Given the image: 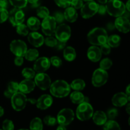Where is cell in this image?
I'll return each instance as SVG.
<instances>
[{
  "mask_svg": "<svg viewBox=\"0 0 130 130\" xmlns=\"http://www.w3.org/2000/svg\"><path fill=\"white\" fill-rule=\"evenodd\" d=\"M108 34L104 28L95 27L90 30L88 34L87 39L89 43L92 45L101 46L107 43Z\"/></svg>",
  "mask_w": 130,
  "mask_h": 130,
  "instance_id": "cell-1",
  "label": "cell"
},
{
  "mask_svg": "<svg viewBox=\"0 0 130 130\" xmlns=\"http://www.w3.org/2000/svg\"><path fill=\"white\" fill-rule=\"evenodd\" d=\"M50 91L53 96L63 98L68 96L71 92V86L64 80H57L51 84Z\"/></svg>",
  "mask_w": 130,
  "mask_h": 130,
  "instance_id": "cell-2",
  "label": "cell"
},
{
  "mask_svg": "<svg viewBox=\"0 0 130 130\" xmlns=\"http://www.w3.org/2000/svg\"><path fill=\"white\" fill-rule=\"evenodd\" d=\"M105 5L107 12L115 17L122 16L126 10L125 5L120 0H109Z\"/></svg>",
  "mask_w": 130,
  "mask_h": 130,
  "instance_id": "cell-3",
  "label": "cell"
},
{
  "mask_svg": "<svg viewBox=\"0 0 130 130\" xmlns=\"http://www.w3.org/2000/svg\"><path fill=\"white\" fill-rule=\"evenodd\" d=\"M93 109L91 104L88 102H83L79 104L76 109V116L81 121H88L92 118Z\"/></svg>",
  "mask_w": 130,
  "mask_h": 130,
  "instance_id": "cell-4",
  "label": "cell"
},
{
  "mask_svg": "<svg viewBox=\"0 0 130 130\" xmlns=\"http://www.w3.org/2000/svg\"><path fill=\"white\" fill-rule=\"evenodd\" d=\"M27 102V99L24 93L17 91L13 93L11 98V106L16 111H21L25 109Z\"/></svg>",
  "mask_w": 130,
  "mask_h": 130,
  "instance_id": "cell-5",
  "label": "cell"
},
{
  "mask_svg": "<svg viewBox=\"0 0 130 130\" xmlns=\"http://www.w3.org/2000/svg\"><path fill=\"white\" fill-rule=\"evenodd\" d=\"M74 118V113L73 110L71 109L65 108L62 109L58 112L57 121L60 125L67 126L73 121Z\"/></svg>",
  "mask_w": 130,
  "mask_h": 130,
  "instance_id": "cell-6",
  "label": "cell"
},
{
  "mask_svg": "<svg viewBox=\"0 0 130 130\" xmlns=\"http://www.w3.org/2000/svg\"><path fill=\"white\" fill-rule=\"evenodd\" d=\"M108 77L109 75L106 71L100 68L97 69L93 74L91 78L92 85L95 87H101L107 82Z\"/></svg>",
  "mask_w": 130,
  "mask_h": 130,
  "instance_id": "cell-7",
  "label": "cell"
},
{
  "mask_svg": "<svg viewBox=\"0 0 130 130\" xmlns=\"http://www.w3.org/2000/svg\"><path fill=\"white\" fill-rule=\"evenodd\" d=\"M56 39L58 41L62 42H66L70 39L71 36V27L68 25L65 24H60L56 27L55 31Z\"/></svg>",
  "mask_w": 130,
  "mask_h": 130,
  "instance_id": "cell-8",
  "label": "cell"
},
{
  "mask_svg": "<svg viewBox=\"0 0 130 130\" xmlns=\"http://www.w3.org/2000/svg\"><path fill=\"white\" fill-rule=\"evenodd\" d=\"M43 32L46 36H53L57 27V22L54 17L52 16H48L43 19L42 23L41 24Z\"/></svg>",
  "mask_w": 130,
  "mask_h": 130,
  "instance_id": "cell-9",
  "label": "cell"
},
{
  "mask_svg": "<svg viewBox=\"0 0 130 130\" xmlns=\"http://www.w3.org/2000/svg\"><path fill=\"white\" fill-rule=\"evenodd\" d=\"M99 4L93 1H88L81 8V15L83 19H87L93 17L97 13Z\"/></svg>",
  "mask_w": 130,
  "mask_h": 130,
  "instance_id": "cell-10",
  "label": "cell"
},
{
  "mask_svg": "<svg viewBox=\"0 0 130 130\" xmlns=\"http://www.w3.org/2000/svg\"><path fill=\"white\" fill-rule=\"evenodd\" d=\"M34 83L41 90H46L50 87L52 81L48 74L44 72H39L34 76Z\"/></svg>",
  "mask_w": 130,
  "mask_h": 130,
  "instance_id": "cell-11",
  "label": "cell"
},
{
  "mask_svg": "<svg viewBox=\"0 0 130 130\" xmlns=\"http://www.w3.org/2000/svg\"><path fill=\"white\" fill-rule=\"evenodd\" d=\"M8 19L11 25L13 26H17L24 22L25 14L22 9L15 8L9 13Z\"/></svg>",
  "mask_w": 130,
  "mask_h": 130,
  "instance_id": "cell-12",
  "label": "cell"
},
{
  "mask_svg": "<svg viewBox=\"0 0 130 130\" xmlns=\"http://www.w3.org/2000/svg\"><path fill=\"white\" fill-rule=\"evenodd\" d=\"M10 48L12 53L18 57H24L27 50L26 44L24 41L19 39L13 40L10 44Z\"/></svg>",
  "mask_w": 130,
  "mask_h": 130,
  "instance_id": "cell-13",
  "label": "cell"
},
{
  "mask_svg": "<svg viewBox=\"0 0 130 130\" xmlns=\"http://www.w3.org/2000/svg\"><path fill=\"white\" fill-rule=\"evenodd\" d=\"M34 63V70L35 72H44L47 70L49 69L50 67L51 63L49 58L47 57H43L39 58H37Z\"/></svg>",
  "mask_w": 130,
  "mask_h": 130,
  "instance_id": "cell-14",
  "label": "cell"
},
{
  "mask_svg": "<svg viewBox=\"0 0 130 130\" xmlns=\"http://www.w3.org/2000/svg\"><path fill=\"white\" fill-rule=\"evenodd\" d=\"M115 27L119 31L123 33H128L130 29V22L129 19L124 16H120L117 17L114 22Z\"/></svg>",
  "mask_w": 130,
  "mask_h": 130,
  "instance_id": "cell-15",
  "label": "cell"
},
{
  "mask_svg": "<svg viewBox=\"0 0 130 130\" xmlns=\"http://www.w3.org/2000/svg\"><path fill=\"white\" fill-rule=\"evenodd\" d=\"M130 96H128L126 93L119 92L116 93L112 99V104L116 107H123L126 105L129 101Z\"/></svg>",
  "mask_w": 130,
  "mask_h": 130,
  "instance_id": "cell-16",
  "label": "cell"
},
{
  "mask_svg": "<svg viewBox=\"0 0 130 130\" xmlns=\"http://www.w3.org/2000/svg\"><path fill=\"white\" fill-rule=\"evenodd\" d=\"M27 39L29 43L34 47H40L44 44V37L38 32L33 31L28 34Z\"/></svg>",
  "mask_w": 130,
  "mask_h": 130,
  "instance_id": "cell-17",
  "label": "cell"
},
{
  "mask_svg": "<svg viewBox=\"0 0 130 130\" xmlns=\"http://www.w3.org/2000/svg\"><path fill=\"white\" fill-rule=\"evenodd\" d=\"M53 104V98L48 94L41 95L37 100L36 106L41 110H46L48 109Z\"/></svg>",
  "mask_w": 130,
  "mask_h": 130,
  "instance_id": "cell-18",
  "label": "cell"
},
{
  "mask_svg": "<svg viewBox=\"0 0 130 130\" xmlns=\"http://www.w3.org/2000/svg\"><path fill=\"white\" fill-rule=\"evenodd\" d=\"M35 83L32 80L25 79L19 84V90L24 94L32 92L35 88Z\"/></svg>",
  "mask_w": 130,
  "mask_h": 130,
  "instance_id": "cell-19",
  "label": "cell"
},
{
  "mask_svg": "<svg viewBox=\"0 0 130 130\" xmlns=\"http://www.w3.org/2000/svg\"><path fill=\"white\" fill-rule=\"evenodd\" d=\"M102 52L100 48L97 46L93 45L88 48L87 51V57L90 60L93 62H97L102 57Z\"/></svg>",
  "mask_w": 130,
  "mask_h": 130,
  "instance_id": "cell-20",
  "label": "cell"
},
{
  "mask_svg": "<svg viewBox=\"0 0 130 130\" xmlns=\"http://www.w3.org/2000/svg\"><path fill=\"white\" fill-rule=\"evenodd\" d=\"M64 18L69 22H74L77 20L78 17V14L75 8L72 6H68L66 8L64 11Z\"/></svg>",
  "mask_w": 130,
  "mask_h": 130,
  "instance_id": "cell-21",
  "label": "cell"
},
{
  "mask_svg": "<svg viewBox=\"0 0 130 130\" xmlns=\"http://www.w3.org/2000/svg\"><path fill=\"white\" fill-rule=\"evenodd\" d=\"M93 121L98 126H103L107 120L106 114L102 110H97L93 112L92 116Z\"/></svg>",
  "mask_w": 130,
  "mask_h": 130,
  "instance_id": "cell-22",
  "label": "cell"
},
{
  "mask_svg": "<svg viewBox=\"0 0 130 130\" xmlns=\"http://www.w3.org/2000/svg\"><path fill=\"white\" fill-rule=\"evenodd\" d=\"M63 57L68 62H72L76 58V52L72 46H67L63 50Z\"/></svg>",
  "mask_w": 130,
  "mask_h": 130,
  "instance_id": "cell-23",
  "label": "cell"
},
{
  "mask_svg": "<svg viewBox=\"0 0 130 130\" xmlns=\"http://www.w3.org/2000/svg\"><path fill=\"white\" fill-rule=\"evenodd\" d=\"M27 26L30 30L33 31L38 30L41 26L40 21L35 17H30L27 21Z\"/></svg>",
  "mask_w": 130,
  "mask_h": 130,
  "instance_id": "cell-24",
  "label": "cell"
},
{
  "mask_svg": "<svg viewBox=\"0 0 130 130\" xmlns=\"http://www.w3.org/2000/svg\"><path fill=\"white\" fill-rule=\"evenodd\" d=\"M70 99L73 104H79L84 102L85 96L79 91H75L71 94Z\"/></svg>",
  "mask_w": 130,
  "mask_h": 130,
  "instance_id": "cell-25",
  "label": "cell"
},
{
  "mask_svg": "<svg viewBox=\"0 0 130 130\" xmlns=\"http://www.w3.org/2000/svg\"><path fill=\"white\" fill-rule=\"evenodd\" d=\"M71 88L73 89L75 91H82L84 90V88L86 86V83L85 81L81 79H76L74 81H72V83L70 85Z\"/></svg>",
  "mask_w": 130,
  "mask_h": 130,
  "instance_id": "cell-26",
  "label": "cell"
},
{
  "mask_svg": "<svg viewBox=\"0 0 130 130\" xmlns=\"http://www.w3.org/2000/svg\"><path fill=\"white\" fill-rule=\"evenodd\" d=\"M107 43L112 48L118 47L121 44V37L117 34H114L108 36Z\"/></svg>",
  "mask_w": 130,
  "mask_h": 130,
  "instance_id": "cell-27",
  "label": "cell"
},
{
  "mask_svg": "<svg viewBox=\"0 0 130 130\" xmlns=\"http://www.w3.org/2000/svg\"><path fill=\"white\" fill-rule=\"evenodd\" d=\"M24 57L27 60L34 61L39 57V52L36 49L27 50Z\"/></svg>",
  "mask_w": 130,
  "mask_h": 130,
  "instance_id": "cell-28",
  "label": "cell"
},
{
  "mask_svg": "<svg viewBox=\"0 0 130 130\" xmlns=\"http://www.w3.org/2000/svg\"><path fill=\"white\" fill-rule=\"evenodd\" d=\"M43 128V122L39 118H35L30 123V129L32 130H42Z\"/></svg>",
  "mask_w": 130,
  "mask_h": 130,
  "instance_id": "cell-29",
  "label": "cell"
},
{
  "mask_svg": "<svg viewBox=\"0 0 130 130\" xmlns=\"http://www.w3.org/2000/svg\"><path fill=\"white\" fill-rule=\"evenodd\" d=\"M103 126H104V129L105 130L121 129L120 126L119 125V124L115 121H113L112 119L106 121Z\"/></svg>",
  "mask_w": 130,
  "mask_h": 130,
  "instance_id": "cell-30",
  "label": "cell"
},
{
  "mask_svg": "<svg viewBox=\"0 0 130 130\" xmlns=\"http://www.w3.org/2000/svg\"><path fill=\"white\" fill-rule=\"evenodd\" d=\"M22 74L25 79H32L36 75V72L34 69L31 68H24L22 71Z\"/></svg>",
  "mask_w": 130,
  "mask_h": 130,
  "instance_id": "cell-31",
  "label": "cell"
},
{
  "mask_svg": "<svg viewBox=\"0 0 130 130\" xmlns=\"http://www.w3.org/2000/svg\"><path fill=\"white\" fill-rule=\"evenodd\" d=\"M10 3L17 8H24L27 5V0H9Z\"/></svg>",
  "mask_w": 130,
  "mask_h": 130,
  "instance_id": "cell-32",
  "label": "cell"
},
{
  "mask_svg": "<svg viewBox=\"0 0 130 130\" xmlns=\"http://www.w3.org/2000/svg\"><path fill=\"white\" fill-rule=\"evenodd\" d=\"M112 66V62L109 58H104L100 62V68L105 71L109 69Z\"/></svg>",
  "mask_w": 130,
  "mask_h": 130,
  "instance_id": "cell-33",
  "label": "cell"
},
{
  "mask_svg": "<svg viewBox=\"0 0 130 130\" xmlns=\"http://www.w3.org/2000/svg\"><path fill=\"white\" fill-rule=\"evenodd\" d=\"M37 15L41 19H44L50 15V11L45 6H40L37 9Z\"/></svg>",
  "mask_w": 130,
  "mask_h": 130,
  "instance_id": "cell-34",
  "label": "cell"
},
{
  "mask_svg": "<svg viewBox=\"0 0 130 130\" xmlns=\"http://www.w3.org/2000/svg\"><path fill=\"white\" fill-rule=\"evenodd\" d=\"M17 32L20 36H27L29 34V28L27 27L26 25L22 24H20V25L17 26Z\"/></svg>",
  "mask_w": 130,
  "mask_h": 130,
  "instance_id": "cell-35",
  "label": "cell"
},
{
  "mask_svg": "<svg viewBox=\"0 0 130 130\" xmlns=\"http://www.w3.org/2000/svg\"><path fill=\"white\" fill-rule=\"evenodd\" d=\"M43 121H44V124L47 126H55L57 123V119L54 117H52V116H46L43 119Z\"/></svg>",
  "mask_w": 130,
  "mask_h": 130,
  "instance_id": "cell-36",
  "label": "cell"
},
{
  "mask_svg": "<svg viewBox=\"0 0 130 130\" xmlns=\"http://www.w3.org/2000/svg\"><path fill=\"white\" fill-rule=\"evenodd\" d=\"M57 41H58V40L56 39V38H54L52 36H49L46 39H44V43L48 46L53 48V47H55Z\"/></svg>",
  "mask_w": 130,
  "mask_h": 130,
  "instance_id": "cell-37",
  "label": "cell"
},
{
  "mask_svg": "<svg viewBox=\"0 0 130 130\" xmlns=\"http://www.w3.org/2000/svg\"><path fill=\"white\" fill-rule=\"evenodd\" d=\"M8 90L11 92L12 93L19 91V83L15 81H11L8 85Z\"/></svg>",
  "mask_w": 130,
  "mask_h": 130,
  "instance_id": "cell-38",
  "label": "cell"
},
{
  "mask_svg": "<svg viewBox=\"0 0 130 130\" xmlns=\"http://www.w3.org/2000/svg\"><path fill=\"white\" fill-rule=\"evenodd\" d=\"M50 61L51 64L55 67H60L62 64V60L57 56H53L51 57Z\"/></svg>",
  "mask_w": 130,
  "mask_h": 130,
  "instance_id": "cell-39",
  "label": "cell"
},
{
  "mask_svg": "<svg viewBox=\"0 0 130 130\" xmlns=\"http://www.w3.org/2000/svg\"><path fill=\"white\" fill-rule=\"evenodd\" d=\"M8 11L6 9L0 8V24L5 22L8 19Z\"/></svg>",
  "mask_w": 130,
  "mask_h": 130,
  "instance_id": "cell-40",
  "label": "cell"
},
{
  "mask_svg": "<svg viewBox=\"0 0 130 130\" xmlns=\"http://www.w3.org/2000/svg\"><path fill=\"white\" fill-rule=\"evenodd\" d=\"M2 128L5 130H12L14 129V124L11 120L5 119L3 122Z\"/></svg>",
  "mask_w": 130,
  "mask_h": 130,
  "instance_id": "cell-41",
  "label": "cell"
},
{
  "mask_svg": "<svg viewBox=\"0 0 130 130\" xmlns=\"http://www.w3.org/2000/svg\"><path fill=\"white\" fill-rule=\"evenodd\" d=\"M57 6L61 8H67L71 6V0H54Z\"/></svg>",
  "mask_w": 130,
  "mask_h": 130,
  "instance_id": "cell-42",
  "label": "cell"
},
{
  "mask_svg": "<svg viewBox=\"0 0 130 130\" xmlns=\"http://www.w3.org/2000/svg\"><path fill=\"white\" fill-rule=\"evenodd\" d=\"M107 117L110 119H114L118 116V110L116 109H110L108 110Z\"/></svg>",
  "mask_w": 130,
  "mask_h": 130,
  "instance_id": "cell-43",
  "label": "cell"
},
{
  "mask_svg": "<svg viewBox=\"0 0 130 130\" xmlns=\"http://www.w3.org/2000/svg\"><path fill=\"white\" fill-rule=\"evenodd\" d=\"M54 17L55 20L57 24H62L63 22V20H65L64 18V15L63 13H62V12H60V11H58V12H56L54 14Z\"/></svg>",
  "mask_w": 130,
  "mask_h": 130,
  "instance_id": "cell-44",
  "label": "cell"
},
{
  "mask_svg": "<svg viewBox=\"0 0 130 130\" xmlns=\"http://www.w3.org/2000/svg\"><path fill=\"white\" fill-rule=\"evenodd\" d=\"M83 5L84 4L83 0H71V6L76 9V10L81 9Z\"/></svg>",
  "mask_w": 130,
  "mask_h": 130,
  "instance_id": "cell-45",
  "label": "cell"
},
{
  "mask_svg": "<svg viewBox=\"0 0 130 130\" xmlns=\"http://www.w3.org/2000/svg\"><path fill=\"white\" fill-rule=\"evenodd\" d=\"M100 49L102 53H103L104 55H106L110 54V52H111V47L107 43H105V44H104L100 46Z\"/></svg>",
  "mask_w": 130,
  "mask_h": 130,
  "instance_id": "cell-46",
  "label": "cell"
},
{
  "mask_svg": "<svg viewBox=\"0 0 130 130\" xmlns=\"http://www.w3.org/2000/svg\"><path fill=\"white\" fill-rule=\"evenodd\" d=\"M14 63L17 66H21L24 63V58H23V57L16 56V58L14 60Z\"/></svg>",
  "mask_w": 130,
  "mask_h": 130,
  "instance_id": "cell-47",
  "label": "cell"
},
{
  "mask_svg": "<svg viewBox=\"0 0 130 130\" xmlns=\"http://www.w3.org/2000/svg\"><path fill=\"white\" fill-rule=\"evenodd\" d=\"M97 13H99L100 15H105V13H107V10H106V7L105 6L103 5H99V7H98V11Z\"/></svg>",
  "mask_w": 130,
  "mask_h": 130,
  "instance_id": "cell-48",
  "label": "cell"
},
{
  "mask_svg": "<svg viewBox=\"0 0 130 130\" xmlns=\"http://www.w3.org/2000/svg\"><path fill=\"white\" fill-rule=\"evenodd\" d=\"M55 47L58 50H62L64 49L66 47V42H62L58 41Z\"/></svg>",
  "mask_w": 130,
  "mask_h": 130,
  "instance_id": "cell-49",
  "label": "cell"
},
{
  "mask_svg": "<svg viewBox=\"0 0 130 130\" xmlns=\"http://www.w3.org/2000/svg\"><path fill=\"white\" fill-rule=\"evenodd\" d=\"M31 5L32 8H38L39 6V0H27Z\"/></svg>",
  "mask_w": 130,
  "mask_h": 130,
  "instance_id": "cell-50",
  "label": "cell"
},
{
  "mask_svg": "<svg viewBox=\"0 0 130 130\" xmlns=\"http://www.w3.org/2000/svg\"><path fill=\"white\" fill-rule=\"evenodd\" d=\"M8 5V0H0V8L6 9Z\"/></svg>",
  "mask_w": 130,
  "mask_h": 130,
  "instance_id": "cell-51",
  "label": "cell"
},
{
  "mask_svg": "<svg viewBox=\"0 0 130 130\" xmlns=\"http://www.w3.org/2000/svg\"><path fill=\"white\" fill-rule=\"evenodd\" d=\"M13 95V93L10 92V91L8 90H5V92H4V95H5L6 98H8V99H11Z\"/></svg>",
  "mask_w": 130,
  "mask_h": 130,
  "instance_id": "cell-52",
  "label": "cell"
},
{
  "mask_svg": "<svg viewBox=\"0 0 130 130\" xmlns=\"http://www.w3.org/2000/svg\"><path fill=\"white\" fill-rule=\"evenodd\" d=\"M107 28L108 29V30H113L116 28L115 27V25H114V23L109 22V23H108L107 25Z\"/></svg>",
  "mask_w": 130,
  "mask_h": 130,
  "instance_id": "cell-53",
  "label": "cell"
},
{
  "mask_svg": "<svg viewBox=\"0 0 130 130\" xmlns=\"http://www.w3.org/2000/svg\"><path fill=\"white\" fill-rule=\"evenodd\" d=\"M27 101L29 102L32 105L36 104V102H37V100H36L35 99H27Z\"/></svg>",
  "mask_w": 130,
  "mask_h": 130,
  "instance_id": "cell-54",
  "label": "cell"
},
{
  "mask_svg": "<svg viewBox=\"0 0 130 130\" xmlns=\"http://www.w3.org/2000/svg\"><path fill=\"white\" fill-rule=\"evenodd\" d=\"M129 88H130L129 85H128V86L126 87V93H125L126 94V95H128V96H129Z\"/></svg>",
  "mask_w": 130,
  "mask_h": 130,
  "instance_id": "cell-55",
  "label": "cell"
},
{
  "mask_svg": "<svg viewBox=\"0 0 130 130\" xmlns=\"http://www.w3.org/2000/svg\"><path fill=\"white\" fill-rule=\"evenodd\" d=\"M129 2H130V1L129 0H128V1H127V3H126V5H125V7H126V9L127 10H128V11H130V9H129Z\"/></svg>",
  "mask_w": 130,
  "mask_h": 130,
  "instance_id": "cell-56",
  "label": "cell"
},
{
  "mask_svg": "<svg viewBox=\"0 0 130 130\" xmlns=\"http://www.w3.org/2000/svg\"><path fill=\"white\" fill-rule=\"evenodd\" d=\"M97 1L99 3L102 4V5H104V4L107 3V2L108 0H97Z\"/></svg>",
  "mask_w": 130,
  "mask_h": 130,
  "instance_id": "cell-57",
  "label": "cell"
},
{
  "mask_svg": "<svg viewBox=\"0 0 130 130\" xmlns=\"http://www.w3.org/2000/svg\"><path fill=\"white\" fill-rule=\"evenodd\" d=\"M4 112H5V111H4L3 108L2 107L0 106V117H1L3 116Z\"/></svg>",
  "mask_w": 130,
  "mask_h": 130,
  "instance_id": "cell-58",
  "label": "cell"
},
{
  "mask_svg": "<svg viewBox=\"0 0 130 130\" xmlns=\"http://www.w3.org/2000/svg\"><path fill=\"white\" fill-rule=\"evenodd\" d=\"M60 129L64 130V129H66V126H65L60 125V124H59V126H58V128H57V130H60Z\"/></svg>",
  "mask_w": 130,
  "mask_h": 130,
  "instance_id": "cell-59",
  "label": "cell"
},
{
  "mask_svg": "<svg viewBox=\"0 0 130 130\" xmlns=\"http://www.w3.org/2000/svg\"><path fill=\"white\" fill-rule=\"evenodd\" d=\"M129 105H130L129 103H128V104H127V107H126V112H127V113H128V114H130V111H129Z\"/></svg>",
  "mask_w": 130,
  "mask_h": 130,
  "instance_id": "cell-60",
  "label": "cell"
},
{
  "mask_svg": "<svg viewBox=\"0 0 130 130\" xmlns=\"http://www.w3.org/2000/svg\"><path fill=\"white\" fill-rule=\"evenodd\" d=\"M84 1H86V2H88V1H93V0H83Z\"/></svg>",
  "mask_w": 130,
  "mask_h": 130,
  "instance_id": "cell-61",
  "label": "cell"
}]
</instances>
